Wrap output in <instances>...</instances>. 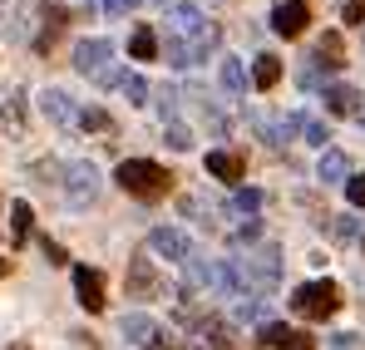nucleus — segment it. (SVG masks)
Instances as JSON below:
<instances>
[{
  "label": "nucleus",
  "instance_id": "nucleus-1",
  "mask_svg": "<svg viewBox=\"0 0 365 350\" xmlns=\"http://www.w3.org/2000/svg\"><path fill=\"white\" fill-rule=\"evenodd\" d=\"M114 177H119L123 192H133V197H163L173 187V173L158 168V163H148V158H123Z\"/></svg>",
  "mask_w": 365,
  "mask_h": 350
},
{
  "label": "nucleus",
  "instance_id": "nucleus-2",
  "mask_svg": "<svg viewBox=\"0 0 365 350\" xmlns=\"http://www.w3.org/2000/svg\"><path fill=\"white\" fill-rule=\"evenodd\" d=\"M114 59V45L109 40H79L74 45V69L94 84H119V69L109 64Z\"/></svg>",
  "mask_w": 365,
  "mask_h": 350
},
{
  "label": "nucleus",
  "instance_id": "nucleus-3",
  "mask_svg": "<svg viewBox=\"0 0 365 350\" xmlns=\"http://www.w3.org/2000/svg\"><path fill=\"white\" fill-rule=\"evenodd\" d=\"M336 306H341L336 282H306V287L292 292V311L306 316V321H326V316H336Z\"/></svg>",
  "mask_w": 365,
  "mask_h": 350
},
{
  "label": "nucleus",
  "instance_id": "nucleus-4",
  "mask_svg": "<svg viewBox=\"0 0 365 350\" xmlns=\"http://www.w3.org/2000/svg\"><path fill=\"white\" fill-rule=\"evenodd\" d=\"M237 277H242V287H262V292H272V287L282 282V257H277L272 247H262V252H252V257L242 262Z\"/></svg>",
  "mask_w": 365,
  "mask_h": 350
},
{
  "label": "nucleus",
  "instance_id": "nucleus-5",
  "mask_svg": "<svg viewBox=\"0 0 365 350\" xmlns=\"http://www.w3.org/2000/svg\"><path fill=\"white\" fill-rule=\"evenodd\" d=\"M64 197H69L74 212H84V207L99 197V173H94V163H69V173H64Z\"/></svg>",
  "mask_w": 365,
  "mask_h": 350
},
{
  "label": "nucleus",
  "instance_id": "nucleus-6",
  "mask_svg": "<svg viewBox=\"0 0 365 350\" xmlns=\"http://www.w3.org/2000/svg\"><path fill=\"white\" fill-rule=\"evenodd\" d=\"M192 350H237L232 326L217 321V316H197V321H192Z\"/></svg>",
  "mask_w": 365,
  "mask_h": 350
},
{
  "label": "nucleus",
  "instance_id": "nucleus-7",
  "mask_svg": "<svg viewBox=\"0 0 365 350\" xmlns=\"http://www.w3.org/2000/svg\"><path fill=\"white\" fill-rule=\"evenodd\" d=\"M257 346H267V350H316V341L302 336V331H292V326H282V321H267V326L257 331Z\"/></svg>",
  "mask_w": 365,
  "mask_h": 350
},
{
  "label": "nucleus",
  "instance_id": "nucleus-8",
  "mask_svg": "<svg viewBox=\"0 0 365 350\" xmlns=\"http://www.w3.org/2000/svg\"><path fill=\"white\" fill-rule=\"evenodd\" d=\"M326 109L341 114V118L365 123V94H361V89H351V84H331V89H326Z\"/></svg>",
  "mask_w": 365,
  "mask_h": 350
},
{
  "label": "nucleus",
  "instance_id": "nucleus-9",
  "mask_svg": "<svg viewBox=\"0 0 365 350\" xmlns=\"http://www.w3.org/2000/svg\"><path fill=\"white\" fill-rule=\"evenodd\" d=\"M148 252H153V257H168V262H187L192 242H187L178 227H153V232H148Z\"/></svg>",
  "mask_w": 365,
  "mask_h": 350
},
{
  "label": "nucleus",
  "instance_id": "nucleus-10",
  "mask_svg": "<svg viewBox=\"0 0 365 350\" xmlns=\"http://www.w3.org/2000/svg\"><path fill=\"white\" fill-rule=\"evenodd\" d=\"M306 20H311L306 0H282V5L272 10V30H277V35H287V40H297V35H302Z\"/></svg>",
  "mask_w": 365,
  "mask_h": 350
},
{
  "label": "nucleus",
  "instance_id": "nucleus-11",
  "mask_svg": "<svg viewBox=\"0 0 365 350\" xmlns=\"http://www.w3.org/2000/svg\"><path fill=\"white\" fill-rule=\"evenodd\" d=\"M74 292L84 311H104V277L94 267H74Z\"/></svg>",
  "mask_w": 365,
  "mask_h": 350
},
{
  "label": "nucleus",
  "instance_id": "nucleus-12",
  "mask_svg": "<svg viewBox=\"0 0 365 350\" xmlns=\"http://www.w3.org/2000/svg\"><path fill=\"white\" fill-rule=\"evenodd\" d=\"M163 287H158V277H153V267H148V257H133L128 262V296H158Z\"/></svg>",
  "mask_w": 365,
  "mask_h": 350
},
{
  "label": "nucleus",
  "instance_id": "nucleus-13",
  "mask_svg": "<svg viewBox=\"0 0 365 350\" xmlns=\"http://www.w3.org/2000/svg\"><path fill=\"white\" fill-rule=\"evenodd\" d=\"M40 109H45V118H55V123H79V109L69 104L64 89H45L40 94Z\"/></svg>",
  "mask_w": 365,
  "mask_h": 350
},
{
  "label": "nucleus",
  "instance_id": "nucleus-14",
  "mask_svg": "<svg viewBox=\"0 0 365 350\" xmlns=\"http://www.w3.org/2000/svg\"><path fill=\"white\" fill-rule=\"evenodd\" d=\"M119 331L128 341H138V346H153V336H158V326H153V316H143V311H128L119 321Z\"/></svg>",
  "mask_w": 365,
  "mask_h": 350
},
{
  "label": "nucleus",
  "instance_id": "nucleus-15",
  "mask_svg": "<svg viewBox=\"0 0 365 350\" xmlns=\"http://www.w3.org/2000/svg\"><path fill=\"white\" fill-rule=\"evenodd\" d=\"M40 15H45V30H40V40H35V50H40V55H45V50H50V45H55V35H60L64 25H69V15H64L60 5H50V0H45V5H40Z\"/></svg>",
  "mask_w": 365,
  "mask_h": 350
},
{
  "label": "nucleus",
  "instance_id": "nucleus-16",
  "mask_svg": "<svg viewBox=\"0 0 365 350\" xmlns=\"http://www.w3.org/2000/svg\"><path fill=\"white\" fill-rule=\"evenodd\" d=\"M316 64H326V69H341V64H346V40H341L336 30L316 40Z\"/></svg>",
  "mask_w": 365,
  "mask_h": 350
},
{
  "label": "nucleus",
  "instance_id": "nucleus-17",
  "mask_svg": "<svg viewBox=\"0 0 365 350\" xmlns=\"http://www.w3.org/2000/svg\"><path fill=\"white\" fill-rule=\"evenodd\" d=\"M173 30H178V35H202V30H207V20H202V10H197V5L178 0V5H173Z\"/></svg>",
  "mask_w": 365,
  "mask_h": 350
},
{
  "label": "nucleus",
  "instance_id": "nucleus-18",
  "mask_svg": "<svg viewBox=\"0 0 365 350\" xmlns=\"http://www.w3.org/2000/svg\"><path fill=\"white\" fill-rule=\"evenodd\" d=\"M316 177H326V182L351 177V158H346L341 148H326V153H321V163H316Z\"/></svg>",
  "mask_w": 365,
  "mask_h": 350
},
{
  "label": "nucleus",
  "instance_id": "nucleus-19",
  "mask_svg": "<svg viewBox=\"0 0 365 350\" xmlns=\"http://www.w3.org/2000/svg\"><path fill=\"white\" fill-rule=\"evenodd\" d=\"M207 173L222 177V182H237L242 177V158L237 153H207Z\"/></svg>",
  "mask_w": 365,
  "mask_h": 350
},
{
  "label": "nucleus",
  "instance_id": "nucleus-20",
  "mask_svg": "<svg viewBox=\"0 0 365 350\" xmlns=\"http://www.w3.org/2000/svg\"><path fill=\"white\" fill-rule=\"evenodd\" d=\"M277 79H282V59L262 55L252 64V84H257V89H277Z\"/></svg>",
  "mask_w": 365,
  "mask_h": 350
},
{
  "label": "nucleus",
  "instance_id": "nucleus-21",
  "mask_svg": "<svg viewBox=\"0 0 365 350\" xmlns=\"http://www.w3.org/2000/svg\"><path fill=\"white\" fill-rule=\"evenodd\" d=\"M297 133H302L306 143H316V148L326 153V138H331V133H326V123H321V118H311V114H297Z\"/></svg>",
  "mask_w": 365,
  "mask_h": 350
},
{
  "label": "nucleus",
  "instance_id": "nucleus-22",
  "mask_svg": "<svg viewBox=\"0 0 365 350\" xmlns=\"http://www.w3.org/2000/svg\"><path fill=\"white\" fill-rule=\"evenodd\" d=\"M128 55L133 59H153L158 55V35H153V30H133V35H128Z\"/></svg>",
  "mask_w": 365,
  "mask_h": 350
},
{
  "label": "nucleus",
  "instance_id": "nucleus-23",
  "mask_svg": "<svg viewBox=\"0 0 365 350\" xmlns=\"http://www.w3.org/2000/svg\"><path fill=\"white\" fill-rule=\"evenodd\" d=\"M30 217H35L30 202H15V207H10V242H15V247L30 237Z\"/></svg>",
  "mask_w": 365,
  "mask_h": 350
},
{
  "label": "nucleus",
  "instance_id": "nucleus-24",
  "mask_svg": "<svg viewBox=\"0 0 365 350\" xmlns=\"http://www.w3.org/2000/svg\"><path fill=\"white\" fill-rule=\"evenodd\" d=\"M163 133H168L163 143H173L178 153H187V148H192V128H187V123H178V118H168V123H163Z\"/></svg>",
  "mask_w": 365,
  "mask_h": 350
},
{
  "label": "nucleus",
  "instance_id": "nucleus-25",
  "mask_svg": "<svg viewBox=\"0 0 365 350\" xmlns=\"http://www.w3.org/2000/svg\"><path fill=\"white\" fill-rule=\"evenodd\" d=\"M222 89H227V94H242L247 89V74H242L237 59H222Z\"/></svg>",
  "mask_w": 365,
  "mask_h": 350
},
{
  "label": "nucleus",
  "instance_id": "nucleus-26",
  "mask_svg": "<svg viewBox=\"0 0 365 350\" xmlns=\"http://www.w3.org/2000/svg\"><path fill=\"white\" fill-rule=\"evenodd\" d=\"M119 89H123L128 104H148V84H143L138 74H119Z\"/></svg>",
  "mask_w": 365,
  "mask_h": 350
},
{
  "label": "nucleus",
  "instance_id": "nucleus-27",
  "mask_svg": "<svg viewBox=\"0 0 365 350\" xmlns=\"http://www.w3.org/2000/svg\"><path fill=\"white\" fill-rule=\"evenodd\" d=\"M163 59H168V64H192V50H187V45H182L178 35H168V40H163Z\"/></svg>",
  "mask_w": 365,
  "mask_h": 350
},
{
  "label": "nucleus",
  "instance_id": "nucleus-28",
  "mask_svg": "<svg viewBox=\"0 0 365 350\" xmlns=\"http://www.w3.org/2000/svg\"><path fill=\"white\" fill-rule=\"evenodd\" d=\"M212 50H217V30L207 25L202 35H192V59H207V55H212Z\"/></svg>",
  "mask_w": 365,
  "mask_h": 350
},
{
  "label": "nucleus",
  "instance_id": "nucleus-29",
  "mask_svg": "<svg viewBox=\"0 0 365 350\" xmlns=\"http://www.w3.org/2000/svg\"><path fill=\"white\" fill-rule=\"evenodd\" d=\"M232 207H237V212H257V207H262V192H257V187H237V192H232Z\"/></svg>",
  "mask_w": 365,
  "mask_h": 350
},
{
  "label": "nucleus",
  "instance_id": "nucleus-30",
  "mask_svg": "<svg viewBox=\"0 0 365 350\" xmlns=\"http://www.w3.org/2000/svg\"><path fill=\"white\" fill-rule=\"evenodd\" d=\"M79 128H89V133H104V128H109V114H104V109H84V114H79Z\"/></svg>",
  "mask_w": 365,
  "mask_h": 350
},
{
  "label": "nucleus",
  "instance_id": "nucleus-31",
  "mask_svg": "<svg viewBox=\"0 0 365 350\" xmlns=\"http://www.w3.org/2000/svg\"><path fill=\"white\" fill-rule=\"evenodd\" d=\"M346 197H351V202H356V207H365V173L346 177Z\"/></svg>",
  "mask_w": 365,
  "mask_h": 350
},
{
  "label": "nucleus",
  "instance_id": "nucleus-32",
  "mask_svg": "<svg viewBox=\"0 0 365 350\" xmlns=\"http://www.w3.org/2000/svg\"><path fill=\"white\" fill-rule=\"evenodd\" d=\"M0 123L5 128H20V94H10V104L0 109Z\"/></svg>",
  "mask_w": 365,
  "mask_h": 350
},
{
  "label": "nucleus",
  "instance_id": "nucleus-33",
  "mask_svg": "<svg viewBox=\"0 0 365 350\" xmlns=\"http://www.w3.org/2000/svg\"><path fill=\"white\" fill-rule=\"evenodd\" d=\"M40 247H45V257H50V262H55V267H64V262H69V257H64V247H60V242H50V237H45V242H40Z\"/></svg>",
  "mask_w": 365,
  "mask_h": 350
},
{
  "label": "nucleus",
  "instance_id": "nucleus-34",
  "mask_svg": "<svg viewBox=\"0 0 365 350\" xmlns=\"http://www.w3.org/2000/svg\"><path fill=\"white\" fill-rule=\"evenodd\" d=\"M356 341H361L356 331H336V336H331V346H336V350H356Z\"/></svg>",
  "mask_w": 365,
  "mask_h": 350
},
{
  "label": "nucleus",
  "instance_id": "nucleus-35",
  "mask_svg": "<svg viewBox=\"0 0 365 350\" xmlns=\"http://www.w3.org/2000/svg\"><path fill=\"white\" fill-rule=\"evenodd\" d=\"M346 20L351 25H365V0H346Z\"/></svg>",
  "mask_w": 365,
  "mask_h": 350
},
{
  "label": "nucleus",
  "instance_id": "nucleus-36",
  "mask_svg": "<svg viewBox=\"0 0 365 350\" xmlns=\"http://www.w3.org/2000/svg\"><path fill=\"white\" fill-rule=\"evenodd\" d=\"M257 237H262V222H257V217H252V222H247L242 232L232 237V242H257Z\"/></svg>",
  "mask_w": 365,
  "mask_h": 350
},
{
  "label": "nucleus",
  "instance_id": "nucleus-37",
  "mask_svg": "<svg viewBox=\"0 0 365 350\" xmlns=\"http://www.w3.org/2000/svg\"><path fill=\"white\" fill-rule=\"evenodd\" d=\"M133 5H138V0H104V10H109V15H128Z\"/></svg>",
  "mask_w": 365,
  "mask_h": 350
},
{
  "label": "nucleus",
  "instance_id": "nucleus-38",
  "mask_svg": "<svg viewBox=\"0 0 365 350\" xmlns=\"http://www.w3.org/2000/svg\"><path fill=\"white\" fill-rule=\"evenodd\" d=\"M336 237H341V242L356 237V217H336Z\"/></svg>",
  "mask_w": 365,
  "mask_h": 350
},
{
  "label": "nucleus",
  "instance_id": "nucleus-39",
  "mask_svg": "<svg viewBox=\"0 0 365 350\" xmlns=\"http://www.w3.org/2000/svg\"><path fill=\"white\" fill-rule=\"evenodd\" d=\"M148 350H168V346H158V341H153V346H148Z\"/></svg>",
  "mask_w": 365,
  "mask_h": 350
},
{
  "label": "nucleus",
  "instance_id": "nucleus-40",
  "mask_svg": "<svg viewBox=\"0 0 365 350\" xmlns=\"http://www.w3.org/2000/svg\"><path fill=\"white\" fill-rule=\"evenodd\" d=\"M0 272H5V257H0Z\"/></svg>",
  "mask_w": 365,
  "mask_h": 350
},
{
  "label": "nucleus",
  "instance_id": "nucleus-41",
  "mask_svg": "<svg viewBox=\"0 0 365 350\" xmlns=\"http://www.w3.org/2000/svg\"><path fill=\"white\" fill-rule=\"evenodd\" d=\"M361 247H365V237H361Z\"/></svg>",
  "mask_w": 365,
  "mask_h": 350
}]
</instances>
